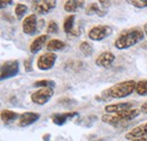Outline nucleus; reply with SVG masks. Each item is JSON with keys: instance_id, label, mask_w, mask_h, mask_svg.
<instances>
[{"instance_id": "10", "label": "nucleus", "mask_w": 147, "mask_h": 141, "mask_svg": "<svg viewBox=\"0 0 147 141\" xmlns=\"http://www.w3.org/2000/svg\"><path fill=\"white\" fill-rule=\"evenodd\" d=\"M38 119H40V114L38 113H35V112H24L19 116L18 125L20 128H26V126H30L33 123H35Z\"/></svg>"}, {"instance_id": "19", "label": "nucleus", "mask_w": 147, "mask_h": 141, "mask_svg": "<svg viewBox=\"0 0 147 141\" xmlns=\"http://www.w3.org/2000/svg\"><path fill=\"white\" fill-rule=\"evenodd\" d=\"M85 14L86 15H88V16H92V15H98V16H105L107 15V11H104V10H102L101 8H100V6H98V3H96V2H93L91 5H88L87 6V8H86V10H85Z\"/></svg>"}, {"instance_id": "16", "label": "nucleus", "mask_w": 147, "mask_h": 141, "mask_svg": "<svg viewBox=\"0 0 147 141\" xmlns=\"http://www.w3.org/2000/svg\"><path fill=\"white\" fill-rule=\"evenodd\" d=\"M84 5H85V1H83V0H68L65 2L63 9L67 13H76Z\"/></svg>"}, {"instance_id": "25", "label": "nucleus", "mask_w": 147, "mask_h": 141, "mask_svg": "<svg viewBox=\"0 0 147 141\" xmlns=\"http://www.w3.org/2000/svg\"><path fill=\"white\" fill-rule=\"evenodd\" d=\"M59 30V25L55 20H50L47 25V33L48 34H55Z\"/></svg>"}, {"instance_id": "5", "label": "nucleus", "mask_w": 147, "mask_h": 141, "mask_svg": "<svg viewBox=\"0 0 147 141\" xmlns=\"http://www.w3.org/2000/svg\"><path fill=\"white\" fill-rule=\"evenodd\" d=\"M112 33V28L108 25H96L93 26L92 28L88 31V38L92 41L100 42L104 38H107L108 36L111 35Z\"/></svg>"}, {"instance_id": "9", "label": "nucleus", "mask_w": 147, "mask_h": 141, "mask_svg": "<svg viewBox=\"0 0 147 141\" xmlns=\"http://www.w3.org/2000/svg\"><path fill=\"white\" fill-rule=\"evenodd\" d=\"M32 6L36 13L45 15V14H49L52 9H55V6H57V1H55V0H40V1H37L36 0V1H33Z\"/></svg>"}, {"instance_id": "17", "label": "nucleus", "mask_w": 147, "mask_h": 141, "mask_svg": "<svg viewBox=\"0 0 147 141\" xmlns=\"http://www.w3.org/2000/svg\"><path fill=\"white\" fill-rule=\"evenodd\" d=\"M66 48V43L61 40H57V38H53V40H50L48 43H47V50L48 52H53L55 51H60V50H63Z\"/></svg>"}, {"instance_id": "22", "label": "nucleus", "mask_w": 147, "mask_h": 141, "mask_svg": "<svg viewBox=\"0 0 147 141\" xmlns=\"http://www.w3.org/2000/svg\"><path fill=\"white\" fill-rule=\"evenodd\" d=\"M27 10H28V8L24 3H17L15 6V15L18 19H23V17L27 14Z\"/></svg>"}, {"instance_id": "31", "label": "nucleus", "mask_w": 147, "mask_h": 141, "mask_svg": "<svg viewBox=\"0 0 147 141\" xmlns=\"http://www.w3.org/2000/svg\"><path fill=\"white\" fill-rule=\"evenodd\" d=\"M50 137H51V136H50L49 133H47V134H44V136H43V140L49 141V140H50Z\"/></svg>"}, {"instance_id": "24", "label": "nucleus", "mask_w": 147, "mask_h": 141, "mask_svg": "<svg viewBox=\"0 0 147 141\" xmlns=\"http://www.w3.org/2000/svg\"><path fill=\"white\" fill-rule=\"evenodd\" d=\"M79 50H80V52L83 53L84 55H86V56H91L93 53L92 45H91L87 41H83V42L79 44Z\"/></svg>"}, {"instance_id": "21", "label": "nucleus", "mask_w": 147, "mask_h": 141, "mask_svg": "<svg viewBox=\"0 0 147 141\" xmlns=\"http://www.w3.org/2000/svg\"><path fill=\"white\" fill-rule=\"evenodd\" d=\"M135 93L139 96H147V79L137 81Z\"/></svg>"}, {"instance_id": "27", "label": "nucleus", "mask_w": 147, "mask_h": 141, "mask_svg": "<svg viewBox=\"0 0 147 141\" xmlns=\"http://www.w3.org/2000/svg\"><path fill=\"white\" fill-rule=\"evenodd\" d=\"M24 67H25V70L27 71V72L32 71L33 67H32V59H31V58H28V59H26V60L24 61Z\"/></svg>"}, {"instance_id": "7", "label": "nucleus", "mask_w": 147, "mask_h": 141, "mask_svg": "<svg viewBox=\"0 0 147 141\" xmlns=\"http://www.w3.org/2000/svg\"><path fill=\"white\" fill-rule=\"evenodd\" d=\"M55 61H57V54L53 52H47L43 53L42 55L38 56L36 61L37 69L42 71L50 70L53 68Z\"/></svg>"}, {"instance_id": "13", "label": "nucleus", "mask_w": 147, "mask_h": 141, "mask_svg": "<svg viewBox=\"0 0 147 141\" xmlns=\"http://www.w3.org/2000/svg\"><path fill=\"white\" fill-rule=\"evenodd\" d=\"M48 38H49V35L48 34H42V35L37 36L36 38L33 40V42L31 43L30 45V51L32 54H36L38 53L42 48L44 46V44L48 42Z\"/></svg>"}, {"instance_id": "3", "label": "nucleus", "mask_w": 147, "mask_h": 141, "mask_svg": "<svg viewBox=\"0 0 147 141\" xmlns=\"http://www.w3.org/2000/svg\"><path fill=\"white\" fill-rule=\"evenodd\" d=\"M140 113L142 112L138 108H129V109H125V111H121V112H118L114 114H104V115H102L101 120L104 123L118 126V125L123 124L125 122H129V121L136 119Z\"/></svg>"}, {"instance_id": "15", "label": "nucleus", "mask_w": 147, "mask_h": 141, "mask_svg": "<svg viewBox=\"0 0 147 141\" xmlns=\"http://www.w3.org/2000/svg\"><path fill=\"white\" fill-rule=\"evenodd\" d=\"M132 108V103L131 102H121V103H117V104H109L104 107V111L108 114H114L125 109Z\"/></svg>"}, {"instance_id": "30", "label": "nucleus", "mask_w": 147, "mask_h": 141, "mask_svg": "<svg viewBox=\"0 0 147 141\" xmlns=\"http://www.w3.org/2000/svg\"><path fill=\"white\" fill-rule=\"evenodd\" d=\"M132 141H147V136L140 137V138H137V139H134Z\"/></svg>"}, {"instance_id": "32", "label": "nucleus", "mask_w": 147, "mask_h": 141, "mask_svg": "<svg viewBox=\"0 0 147 141\" xmlns=\"http://www.w3.org/2000/svg\"><path fill=\"white\" fill-rule=\"evenodd\" d=\"M143 30H144V33H145V35L147 36V23L144 25V27H143Z\"/></svg>"}, {"instance_id": "8", "label": "nucleus", "mask_w": 147, "mask_h": 141, "mask_svg": "<svg viewBox=\"0 0 147 141\" xmlns=\"http://www.w3.org/2000/svg\"><path fill=\"white\" fill-rule=\"evenodd\" d=\"M38 20L37 16L35 14H30L24 18L22 27H23V32L27 35H34L38 31Z\"/></svg>"}, {"instance_id": "1", "label": "nucleus", "mask_w": 147, "mask_h": 141, "mask_svg": "<svg viewBox=\"0 0 147 141\" xmlns=\"http://www.w3.org/2000/svg\"><path fill=\"white\" fill-rule=\"evenodd\" d=\"M144 37H145L144 30L139 27L127 28L117 36L114 41V46L118 50H127V49L132 48L134 45L138 44L139 42H142Z\"/></svg>"}, {"instance_id": "29", "label": "nucleus", "mask_w": 147, "mask_h": 141, "mask_svg": "<svg viewBox=\"0 0 147 141\" xmlns=\"http://www.w3.org/2000/svg\"><path fill=\"white\" fill-rule=\"evenodd\" d=\"M11 2H13L11 0H8V1H5V0H2V1H1V8H3V7H5V6H7V5H10Z\"/></svg>"}, {"instance_id": "2", "label": "nucleus", "mask_w": 147, "mask_h": 141, "mask_svg": "<svg viewBox=\"0 0 147 141\" xmlns=\"http://www.w3.org/2000/svg\"><path fill=\"white\" fill-rule=\"evenodd\" d=\"M136 84L137 81L135 80L120 81L109 87L107 90H104L102 95L105 98H115V99L125 98V97H128L129 95H131L136 90Z\"/></svg>"}, {"instance_id": "11", "label": "nucleus", "mask_w": 147, "mask_h": 141, "mask_svg": "<svg viewBox=\"0 0 147 141\" xmlns=\"http://www.w3.org/2000/svg\"><path fill=\"white\" fill-rule=\"evenodd\" d=\"M115 56L114 54L110 51H105V52H102L95 60V63L96 66L101 67V68H110L114 61Z\"/></svg>"}, {"instance_id": "28", "label": "nucleus", "mask_w": 147, "mask_h": 141, "mask_svg": "<svg viewBox=\"0 0 147 141\" xmlns=\"http://www.w3.org/2000/svg\"><path fill=\"white\" fill-rule=\"evenodd\" d=\"M140 112L142 113H144V114H147V102H145L144 104H142V106H140Z\"/></svg>"}, {"instance_id": "26", "label": "nucleus", "mask_w": 147, "mask_h": 141, "mask_svg": "<svg viewBox=\"0 0 147 141\" xmlns=\"http://www.w3.org/2000/svg\"><path fill=\"white\" fill-rule=\"evenodd\" d=\"M128 2L136 8H147V0H130Z\"/></svg>"}, {"instance_id": "18", "label": "nucleus", "mask_w": 147, "mask_h": 141, "mask_svg": "<svg viewBox=\"0 0 147 141\" xmlns=\"http://www.w3.org/2000/svg\"><path fill=\"white\" fill-rule=\"evenodd\" d=\"M19 116L20 115H19L17 112H14V111H10V109H2L1 113H0V117H1V120L5 123L13 122L16 119H19Z\"/></svg>"}, {"instance_id": "6", "label": "nucleus", "mask_w": 147, "mask_h": 141, "mask_svg": "<svg viewBox=\"0 0 147 141\" xmlns=\"http://www.w3.org/2000/svg\"><path fill=\"white\" fill-rule=\"evenodd\" d=\"M53 88H40L32 93L31 101L36 105H45L53 96Z\"/></svg>"}, {"instance_id": "20", "label": "nucleus", "mask_w": 147, "mask_h": 141, "mask_svg": "<svg viewBox=\"0 0 147 141\" xmlns=\"http://www.w3.org/2000/svg\"><path fill=\"white\" fill-rule=\"evenodd\" d=\"M75 19H76V16L75 15H69L65 18L63 20V31L69 35L74 30V24H75Z\"/></svg>"}, {"instance_id": "14", "label": "nucleus", "mask_w": 147, "mask_h": 141, "mask_svg": "<svg viewBox=\"0 0 147 141\" xmlns=\"http://www.w3.org/2000/svg\"><path fill=\"white\" fill-rule=\"evenodd\" d=\"M77 112H66V113H55L51 116V120L55 125H63L68 120L73 119L74 116H77Z\"/></svg>"}, {"instance_id": "23", "label": "nucleus", "mask_w": 147, "mask_h": 141, "mask_svg": "<svg viewBox=\"0 0 147 141\" xmlns=\"http://www.w3.org/2000/svg\"><path fill=\"white\" fill-rule=\"evenodd\" d=\"M55 85V83L53 80H47V79H43V80H37L33 84L34 87L37 88H53Z\"/></svg>"}, {"instance_id": "12", "label": "nucleus", "mask_w": 147, "mask_h": 141, "mask_svg": "<svg viewBox=\"0 0 147 141\" xmlns=\"http://www.w3.org/2000/svg\"><path fill=\"white\" fill-rule=\"evenodd\" d=\"M144 136H147V122L139 124V125L135 126L134 129H131L129 132L126 133L125 138L127 140L132 141L134 139H137V138H140V137H144Z\"/></svg>"}, {"instance_id": "4", "label": "nucleus", "mask_w": 147, "mask_h": 141, "mask_svg": "<svg viewBox=\"0 0 147 141\" xmlns=\"http://www.w3.org/2000/svg\"><path fill=\"white\" fill-rule=\"evenodd\" d=\"M19 72V62L18 60H9L2 63L1 66V72H0V78L1 80L13 78L17 76Z\"/></svg>"}]
</instances>
